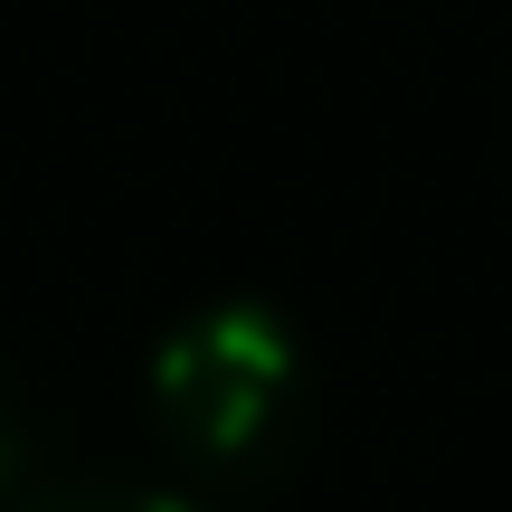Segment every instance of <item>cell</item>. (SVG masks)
I'll use <instances>...</instances> for the list:
<instances>
[{
  "mask_svg": "<svg viewBox=\"0 0 512 512\" xmlns=\"http://www.w3.org/2000/svg\"><path fill=\"white\" fill-rule=\"evenodd\" d=\"M294 408H304V361L266 304H200L152 351V427L200 475L266 465Z\"/></svg>",
  "mask_w": 512,
  "mask_h": 512,
  "instance_id": "1",
  "label": "cell"
},
{
  "mask_svg": "<svg viewBox=\"0 0 512 512\" xmlns=\"http://www.w3.org/2000/svg\"><path fill=\"white\" fill-rule=\"evenodd\" d=\"M10 512H200L190 494H162V484H105V475H67V484H29Z\"/></svg>",
  "mask_w": 512,
  "mask_h": 512,
  "instance_id": "2",
  "label": "cell"
},
{
  "mask_svg": "<svg viewBox=\"0 0 512 512\" xmlns=\"http://www.w3.org/2000/svg\"><path fill=\"white\" fill-rule=\"evenodd\" d=\"M38 484V465H29V437H19V418H0V512H10L19 494Z\"/></svg>",
  "mask_w": 512,
  "mask_h": 512,
  "instance_id": "3",
  "label": "cell"
}]
</instances>
